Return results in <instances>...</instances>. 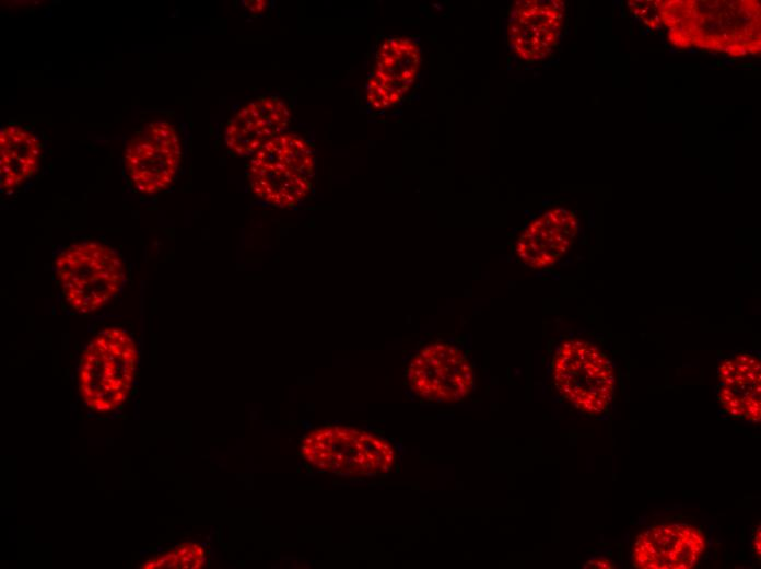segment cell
Returning a JSON list of instances; mask_svg holds the SVG:
<instances>
[{"label":"cell","mask_w":761,"mask_h":569,"mask_svg":"<svg viewBox=\"0 0 761 569\" xmlns=\"http://www.w3.org/2000/svg\"><path fill=\"white\" fill-rule=\"evenodd\" d=\"M291 123L289 105L277 96H260L242 106L227 121L224 142L236 156H253L284 132Z\"/></svg>","instance_id":"cell-10"},{"label":"cell","mask_w":761,"mask_h":569,"mask_svg":"<svg viewBox=\"0 0 761 569\" xmlns=\"http://www.w3.org/2000/svg\"><path fill=\"white\" fill-rule=\"evenodd\" d=\"M43 154L40 139L20 125L2 127L0 132V185L2 193H12L32 178Z\"/></svg>","instance_id":"cell-14"},{"label":"cell","mask_w":761,"mask_h":569,"mask_svg":"<svg viewBox=\"0 0 761 569\" xmlns=\"http://www.w3.org/2000/svg\"><path fill=\"white\" fill-rule=\"evenodd\" d=\"M254 155L290 167L311 179L314 175L315 154L312 144L292 132L277 136Z\"/></svg>","instance_id":"cell-15"},{"label":"cell","mask_w":761,"mask_h":569,"mask_svg":"<svg viewBox=\"0 0 761 569\" xmlns=\"http://www.w3.org/2000/svg\"><path fill=\"white\" fill-rule=\"evenodd\" d=\"M565 23V3L560 0L515 2L506 26L511 50L526 62L548 58L557 47Z\"/></svg>","instance_id":"cell-8"},{"label":"cell","mask_w":761,"mask_h":569,"mask_svg":"<svg viewBox=\"0 0 761 569\" xmlns=\"http://www.w3.org/2000/svg\"><path fill=\"white\" fill-rule=\"evenodd\" d=\"M406 379L417 396L438 404L463 402L475 385L471 361L460 348L446 341L422 347L410 359Z\"/></svg>","instance_id":"cell-6"},{"label":"cell","mask_w":761,"mask_h":569,"mask_svg":"<svg viewBox=\"0 0 761 569\" xmlns=\"http://www.w3.org/2000/svg\"><path fill=\"white\" fill-rule=\"evenodd\" d=\"M301 449L312 465L347 476L387 474L396 462L395 449L387 440L354 427L317 429L303 439Z\"/></svg>","instance_id":"cell-4"},{"label":"cell","mask_w":761,"mask_h":569,"mask_svg":"<svg viewBox=\"0 0 761 569\" xmlns=\"http://www.w3.org/2000/svg\"><path fill=\"white\" fill-rule=\"evenodd\" d=\"M182 142L166 120L147 124L125 148L124 162L133 188L152 196L171 186L182 163Z\"/></svg>","instance_id":"cell-7"},{"label":"cell","mask_w":761,"mask_h":569,"mask_svg":"<svg viewBox=\"0 0 761 569\" xmlns=\"http://www.w3.org/2000/svg\"><path fill=\"white\" fill-rule=\"evenodd\" d=\"M757 536H754L753 547L756 549L757 557H760V531L758 529Z\"/></svg>","instance_id":"cell-18"},{"label":"cell","mask_w":761,"mask_h":569,"mask_svg":"<svg viewBox=\"0 0 761 569\" xmlns=\"http://www.w3.org/2000/svg\"><path fill=\"white\" fill-rule=\"evenodd\" d=\"M718 399L731 417L760 420V361L748 353L725 359L718 369Z\"/></svg>","instance_id":"cell-12"},{"label":"cell","mask_w":761,"mask_h":569,"mask_svg":"<svg viewBox=\"0 0 761 569\" xmlns=\"http://www.w3.org/2000/svg\"><path fill=\"white\" fill-rule=\"evenodd\" d=\"M421 66L419 45L407 37L385 39L366 82V101L382 111L398 105L414 85Z\"/></svg>","instance_id":"cell-9"},{"label":"cell","mask_w":761,"mask_h":569,"mask_svg":"<svg viewBox=\"0 0 761 569\" xmlns=\"http://www.w3.org/2000/svg\"><path fill=\"white\" fill-rule=\"evenodd\" d=\"M552 378L560 395L589 416L604 413L613 397L612 362L587 340L569 339L558 347L552 359Z\"/></svg>","instance_id":"cell-5"},{"label":"cell","mask_w":761,"mask_h":569,"mask_svg":"<svg viewBox=\"0 0 761 569\" xmlns=\"http://www.w3.org/2000/svg\"><path fill=\"white\" fill-rule=\"evenodd\" d=\"M584 567L585 568H588V567H590V568H613V561H610L608 559H604V558H596V559H593V560L588 561L587 564H585Z\"/></svg>","instance_id":"cell-17"},{"label":"cell","mask_w":761,"mask_h":569,"mask_svg":"<svg viewBox=\"0 0 761 569\" xmlns=\"http://www.w3.org/2000/svg\"><path fill=\"white\" fill-rule=\"evenodd\" d=\"M248 179L255 196L280 208L297 206L312 189L311 178L257 155L250 158Z\"/></svg>","instance_id":"cell-13"},{"label":"cell","mask_w":761,"mask_h":569,"mask_svg":"<svg viewBox=\"0 0 761 569\" xmlns=\"http://www.w3.org/2000/svg\"><path fill=\"white\" fill-rule=\"evenodd\" d=\"M55 272L66 303L80 314L102 310L121 291L126 268L120 254L96 241L73 243L58 253Z\"/></svg>","instance_id":"cell-2"},{"label":"cell","mask_w":761,"mask_h":569,"mask_svg":"<svg viewBox=\"0 0 761 569\" xmlns=\"http://www.w3.org/2000/svg\"><path fill=\"white\" fill-rule=\"evenodd\" d=\"M667 40L676 48L695 47L731 57L760 54V2L736 1H658Z\"/></svg>","instance_id":"cell-1"},{"label":"cell","mask_w":761,"mask_h":569,"mask_svg":"<svg viewBox=\"0 0 761 569\" xmlns=\"http://www.w3.org/2000/svg\"><path fill=\"white\" fill-rule=\"evenodd\" d=\"M628 5L631 13L649 27L657 30L662 26L658 1H629Z\"/></svg>","instance_id":"cell-16"},{"label":"cell","mask_w":761,"mask_h":569,"mask_svg":"<svg viewBox=\"0 0 761 569\" xmlns=\"http://www.w3.org/2000/svg\"><path fill=\"white\" fill-rule=\"evenodd\" d=\"M138 362L137 344L126 329L101 330L85 346L78 369L85 405L99 413L120 406L132 388Z\"/></svg>","instance_id":"cell-3"},{"label":"cell","mask_w":761,"mask_h":569,"mask_svg":"<svg viewBox=\"0 0 761 569\" xmlns=\"http://www.w3.org/2000/svg\"><path fill=\"white\" fill-rule=\"evenodd\" d=\"M578 233V219L574 211L557 207L532 220L515 243L518 259L534 268L555 265L573 246Z\"/></svg>","instance_id":"cell-11"}]
</instances>
